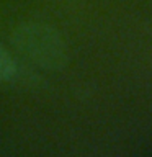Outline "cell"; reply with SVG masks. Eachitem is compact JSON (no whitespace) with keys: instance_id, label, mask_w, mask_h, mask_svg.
<instances>
[{"instance_id":"2","label":"cell","mask_w":152,"mask_h":157,"mask_svg":"<svg viewBox=\"0 0 152 157\" xmlns=\"http://www.w3.org/2000/svg\"><path fill=\"white\" fill-rule=\"evenodd\" d=\"M17 74V64L10 52L0 44V80H10Z\"/></svg>"},{"instance_id":"1","label":"cell","mask_w":152,"mask_h":157,"mask_svg":"<svg viewBox=\"0 0 152 157\" xmlns=\"http://www.w3.org/2000/svg\"><path fill=\"white\" fill-rule=\"evenodd\" d=\"M17 46L43 67L57 69L66 62V49L59 34L44 25H28L17 31Z\"/></svg>"}]
</instances>
